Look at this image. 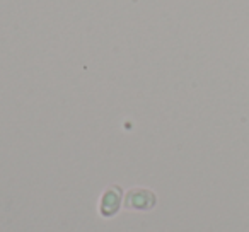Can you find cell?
Masks as SVG:
<instances>
[{
	"label": "cell",
	"mask_w": 249,
	"mask_h": 232,
	"mask_svg": "<svg viewBox=\"0 0 249 232\" xmlns=\"http://www.w3.org/2000/svg\"><path fill=\"white\" fill-rule=\"evenodd\" d=\"M156 203H157L156 193L147 190V188H132L126 193V198H124V208H128V210L145 212L156 207Z\"/></svg>",
	"instance_id": "obj_1"
},
{
	"label": "cell",
	"mask_w": 249,
	"mask_h": 232,
	"mask_svg": "<svg viewBox=\"0 0 249 232\" xmlns=\"http://www.w3.org/2000/svg\"><path fill=\"white\" fill-rule=\"evenodd\" d=\"M121 195H123V191H121V188L116 186V184H113V186L106 188V190L103 191V195H101V198H99L101 217L111 218L118 214V210L121 208Z\"/></svg>",
	"instance_id": "obj_2"
}]
</instances>
